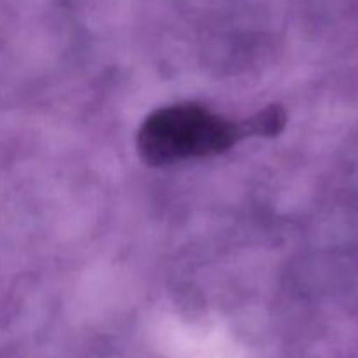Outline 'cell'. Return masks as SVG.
<instances>
[{
  "instance_id": "6da1fadb",
  "label": "cell",
  "mask_w": 358,
  "mask_h": 358,
  "mask_svg": "<svg viewBox=\"0 0 358 358\" xmlns=\"http://www.w3.org/2000/svg\"><path fill=\"white\" fill-rule=\"evenodd\" d=\"M285 122L287 114L280 105H269L245 121H233L185 101L147 115L136 133V149L147 164L161 166L226 152L248 136H276Z\"/></svg>"
}]
</instances>
